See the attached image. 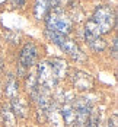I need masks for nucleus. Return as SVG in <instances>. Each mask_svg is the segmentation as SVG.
Wrapping results in <instances>:
<instances>
[{
  "label": "nucleus",
  "mask_w": 118,
  "mask_h": 127,
  "mask_svg": "<svg viewBox=\"0 0 118 127\" xmlns=\"http://www.w3.org/2000/svg\"><path fill=\"white\" fill-rule=\"evenodd\" d=\"M45 35H47V38L50 39L51 42H54L55 45H58L64 53H67L71 59H74V60H85V54L79 48V45L74 41L67 38V35L55 32V31H51V29H47Z\"/></svg>",
  "instance_id": "1"
},
{
  "label": "nucleus",
  "mask_w": 118,
  "mask_h": 127,
  "mask_svg": "<svg viewBox=\"0 0 118 127\" xmlns=\"http://www.w3.org/2000/svg\"><path fill=\"white\" fill-rule=\"evenodd\" d=\"M91 21L96 25V28L99 29V32L102 35V34L109 32L114 28L115 21H117V15L111 6H98L93 16L91 18Z\"/></svg>",
  "instance_id": "2"
},
{
  "label": "nucleus",
  "mask_w": 118,
  "mask_h": 127,
  "mask_svg": "<svg viewBox=\"0 0 118 127\" xmlns=\"http://www.w3.org/2000/svg\"><path fill=\"white\" fill-rule=\"evenodd\" d=\"M71 28H73L71 19L60 10H54L47 18V29H51V31L67 35L71 32Z\"/></svg>",
  "instance_id": "3"
},
{
  "label": "nucleus",
  "mask_w": 118,
  "mask_h": 127,
  "mask_svg": "<svg viewBox=\"0 0 118 127\" xmlns=\"http://www.w3.org/2000/svg\"><path fill=\"white\" fill-rule=\"evenodd\" d=\"M37 82H38V86L44 89H52L55 85H57V79L54 77L51 72V67L48 62H41L38 64V76H37Z\"/></svg>",
  "instance_id": "4"
},
{
  "label": "nucleus",
  "mask_w": 118,
  "mask_h": 127,
  "mask_svg": "<svg viewBox=\"0 0 118 127\" xmlns=\"http://www.w3.org/2000/svg\"><path fill=\"white\" fill-rule=\"evenodd\" d=\"M37 53H38V50H37V47H35L34 42H26L25 47L21 51V56H19V64L22 67H31V66H34L35 60H37V56H38Z\"/></svg>",
  "instance_id": "5"
},
{
  "label": "nucleus",
  "mask_w": 118,
  "mask_h": 127,
  "mask_svg": "<svg viewBox=\"0 0 118 127\" xmlns=\"http://www.w3.org/2000/svg\"><path fill=\"white\" fill-rule=\"evenodd\" d=\"M73 85L79 91H89L93 88V77L86 72L77 70L73 75Z\"/></svg>",
  "instance_id": "6"
},
{
  "label": "nucleus",
  "mask_w": 118,
  "mask_h": 127,
  "mask_svg": "<svg viewBox=\"0 0 118 127\" xmlns=\"http://www.w3.org/2000/svg\"><path fill=\"white\" fill-rule=\"evenodd\" d=\"M48 64H50L52 75H54V77H55L57 80L66 77V73H67V63H66L64 60H61V59H52L51 62H48Z\"/></svg>",
  "instance_id": "7"
},
{
  "label": "nucleus",
  "mask_w": 118,
  "mask_h": 127,
  "mask_svg": "<svg viewBox=\"0 0 118 127\" xmlns=\"http://www.w3.org/2000/svg\"><path fill=\"white\" fill-rule=\"evenodd\" d=\"M85 39L88 42V45L91 47L93 51L96 53H101L106 48V42L101 35H89V34H85Z\"/></svg>",
  "instance_id": "8"
},
{
  "label": "nucleus",
  "mask_w": 118,
  "mask_h": 127,
  "mask_svg": "<svg viewBox=\"0 0 118 127\" xmlns=\"http://www.w3.org/2000/svg\"><path fill=\"white\" fill-rule=\"evenodd\" d=\"M61 117L63 121L66 123V126H71L76 121V111L71 102H64L63 108H61Z\"/></svg>",
  "instance_id": "9"
},
{
  "label": "nucleus",
  "mask_w": 118,
  "mask_h": 127,
  "mask_svg": "<svg viewBox=\"0 0 118 127\" xmlns=\"http://www.w3.org/2000/svg\"><path fill=\"white\" fill-rule=\"evenodd\" d=\"M12 107H13V114H18V117H26L28 114V105H26V102L22 99V98H19V96H16V98H12Z\"/></svg>",
  "instance_id": "10"
},
{
  "label": "nucleus",
  "mask_w": 118,
  "mask_h": 127,
  "mask_svg": "<svg viewBox=\"0 0 118 127\" xmlns=\"http://www.w3.org/2000/svg\"><path fill=\"white\" fill-rule=\"evenodd\" d=\"M50 9V4H48V0H35V7H34V12H35V18L37 19H44L48 13Z\"/></svg>",
  "instance_id": "11"
},
{
  "label": "nucleus",
  "mask_w": 118,
  "mask_h": 127,
  "mask_svg": "<svg viewBox=\"0 0 118 127\" xmlns=\"http://www.w3.org/2000/svg\"><path fill=\"white\" fill-rule=\"evenodd\" d=\"M1 117H3V123L6 127H16V118L9 105L1 107Z\"/></svg>",
  "instance_id": "12"
},
{
  "label": "nucleus",
  "mask_w": 118,
  "mask_h": 127,
  "mask_svg": "<svg viewBox=\"0 0 118 127\" xmlns=\"http://www.w3.org/2000/svg\"><path fill=\"white\" fill-rule=\"evenodd\" d=\"M18 88H19L18 80L13 76H9L7 83H6V94H7V96L9 98H16L18 96Z\"/></svg>",
  "instance_id": "13"
},
{
  "label": "nucleus",
  "mask_w": 118,
  "mask_h": 127,
  "mask_svg": "<svg viewBox=\"0 0 118 127\" xmlns=\"http://www.w3.org/2000/svg\"><path fill=\"white\" fill-rule=\"evenodd\" d=\"M108 127H117V114H114L108 120Z\"/></svg>",
  "instance_id": "14"
},
{
  "label": "nucleus",
  "mask_w": 118,
  "mask_h": 127,
  "mask_svg": "<svg viewBox=\"0 0 118 127\" xmlns=\"http://www.w3.org/2000/svg\"><path fill=\"white\" fill-rule=\"evenodd\" d=\"M60 3H61V0H48V4H50V7H52V9H57L60 6Z\"/></svg>",
  "instance_id": "15"
},
{
  "label": "nucleus",
  "mask_w": 118,
  "mask_h": 127,
  "mask_svg": "<svg viewBox=\"0 0 118 127\" xmlns=\"http://www.w3.org/2000/svg\"><path fill=\"white\" fill-rule=\"evenodd\" d=\"M25 1L26 0H12L13 6H16V7H22V6L25 4Z\"/></svg>",
  "instance_id": "16"
},
{
  "label": "nucleus",
  "mask_w": 118,
  "mask_h": 127,
  "mask_svg": "<svg viewBox=\"0 0 118 127\" xmlns=\"http://www.w3.org/2000/svg\"><path fill=\"white\" fill-rule=\"evenodd\" d=\"M112 54H114V57H117V39L114 41V47H112Z\"/></svg>",
  "instance_id": "17"
},
{
  "label": "nucleus",
  "mask_w": 118,
  "mask_h": 127,
  "mask_svg": "<svg viewBox=\"0 0 118 127\" xmlns=\"http://www.w3.org/2000/svg\"><path fill=\"white\" fill-rule=\"evenodd\" d=\"M1 70H3V64H1V62H0V75H1Z\"/></svg>",
  "instance_id": "18"
},
{
  "label": "nucleus",
  "mask_w": 118,
  "mask_h": 127,
  "mask_svg": "<svg viewBox=\"0 0 118 127\" xmlns=\"http://www.w3.org/2000/svg\"><path fill=\"white\" fill-rule=\"evenodd\" d=\"M4 1H6V0H0V4H3V3H4Z\"/></svg>",
  "instance_id": "19"
}]
</instances>
